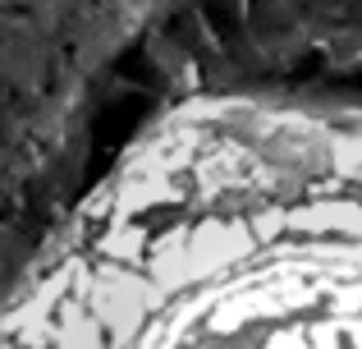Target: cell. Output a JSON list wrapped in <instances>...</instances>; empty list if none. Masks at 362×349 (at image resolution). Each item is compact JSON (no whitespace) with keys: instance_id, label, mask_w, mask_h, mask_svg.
I'll return each instance as SVG.
<instances>
[{"instance_id":"6da1fadb","label":"cell","mask_w":362,"mask_h":349,"mask_svg":"<svg viewBox=\"0 0 362 349\" xmlns=\"http://www.w3.org/2000/svg\"><path fill=\"white\" fill-rule=\"evenodd\" d=\"M0 349H362V110H179L37 258Z\"/></svg>"}]
</instances>
